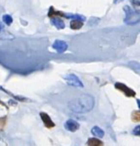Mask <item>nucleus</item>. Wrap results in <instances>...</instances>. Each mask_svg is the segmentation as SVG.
Returning <instances> with one entry per match:
<instances>
[{
	"mask_svg": "<svg viewBox=\"0 0 140 146\" xmlns=\"http://www.w3.org/2000/svg\"><path fill=\"white\" fill-rule=\"evenodd\" d=\"M94 106V98L90 94H83L69 102L68 108L72 111L77 113H86L89 112Z\"/></svg>",
	"mask_w": 140,
	"mask_h": 146,
	"instance_id": "obj_1",
	"label": "nucleus"
},
{
	"mask_svg": "<svg viewBox=\"0 0 140 146\" xmlns=\"http://www.w3.org/2000/svg\"><path fill=\"white\" fill-rule=\"evenodd\" d=\"M123 10L125 11V23L126 24H137L139 22V11L138 10H133L128 5H125L123 7Z\"/></svg>",
	"mask_w": 140,
	"mask_h": 146,
	"instance_id": "obj_2",
	"label": "nucleus"
},
{
	"mask_svg": "<svg viewBox=\"0 0 140 146\" xmlns=\"http://www.w3.org/2000/svg\"><path fill=\"white\" fill-rule=\"evenodd\" d=\"M64 80L66 81V83L71 87L75 88H83V84L79 80V78L77 76L73 75V74H69V75L64 76Z\"/></svg>",
	"mask_w": 140,
	"mask_h": 146,
	"instance_id": "obj_3",
	"label": "nucleus"
},
{
	"mask_svg": "<svg viewBox=\"0 0 140 146\" xmlns=\"http://www.w3.org/2000/svg\"><path fill=\"white\" fill-rule=\"evenodd\" d=\"M114 86H115V88H117L118 90L122 92L123 94H124L126 96H128V98H134V96H136V92H135L133 90H131L130 88L127 87L126 85H124V84L116 83Z\"/></svg>",
	"mask_w": 140,
	"mask_h": 146,
	"instance_id": "obj_4",
	"label": "nucleus"
},
{
	"mask_svg": "<svg viewBox=\"0 0 140 146\" xmlns=\"http://www.w3.org/2000/svg\"><path fill=\"white\" fill-rule=\"evenodd\" d=\"M52 48L54 49L58 54H62V53H64L65 51L67 50L68 45H67L66 42H64V41H62V40H55L52 45Z\"/></svg>",
	"mask_w": 140,
	"mask_h": 146,
	"instance_id": "obj_5",
	"label": "nucleus"
},
{
	"mask_svg": "<svg viewBox=\"0 0 140 146\" xmlns=\"http://www.w3.org/2000/svg\"><path fill=\"white\" fill-rule=\"evenodd\" d=\"M79 126H80L79 123L76 120H74V119H68V120H66L64 123V128L66 129V130L70 131V132H75V131H77L78 129H79Z\"/></svg>",
	"mask_w": 140,
	"mask_h": 146,
	"instance_id": "obj_6",
	"label": "nucleus"
},
{
	"mask_svg": "<svg viewBox=\"0 0 140 146\" xmlns=\"http://www.w3.org/2000/svg\"><path fill=\"white\" fill-rule=\"evenodd\" d=\"M40 117H41V119H42L43 123H44V125H45L46 128H52V127L55 126V123L53 122L52 119L50 118V116H49L46 112L41 111L40 112Z\"/></svg>",
	"mask_w": 140,
	"mask_h": 146,
	"instance_id": "obj_7",
	"label": "nucleus"
},
{
	"mask_svg": "<svg viewBox=\"0 0 140 146\" xmlns=\"http://www.w3.org/2000/svg\"><path fill=\"white\" fill-rule=\"evenodd\" d=\"M51 24L58 30H62L65 28L64 21L60 17H51Z\"/></svg>",
	"mask_w": 140,
	"mask_h": 146,
	"instance_id": "obj_8",
	"label": "nucleus"
},
{
	"mask_svg": "<svg viewBox=\"0 0 140 146\" xmlns=\"http://www.w3.org/2000/svg\"><path fill=\"white\" fill-rule=\"evenodd\" d=\"M83 27V22L77 19H72L70 22V28L72 30H79Z\"/></svg>",
	"mask_w": 140,
	"mask_h": 146,
	"instance_id": "obj_9",
	"label": "nucleus"
},
{
	"mask_svg": "<svg viewBox=\"0 0 140 146\" xmlns=\"http://www.w3.org/2000/svg\"><path fill=\"white\" fill-rule=\"evenodd\" d=\"M91 133L95 137H99V138H101V137L104 136V131H103V129H101L99 126H93V127H92Z\"/></svg>",
	"mask_w": 140,
	"mask_h": 146,
	"instance_id": "obj_10",
	"label": "nucleus"
},
{
	"mask_svg": "<svg viewBox=\"0 0 140 146\" xmlns=\"http://www.w3.org/2000/svg\"><path fill=\"white\" fill-rule=\"evenodd\" d=\"M104 143L99 138H89L87 140V146H103Z\"/></svg>",
	"mask_w": 140,
	"mask_h": 146,
	"instance_id": "obj_11",
	"label": "nucleus"
},
{
	"mask_svg": "<svg viewBox=\"0 0 140 146\" xmlns=\"http://www.w3.org/2000/svg\"><path fill=\"white\" fill-rule=\"evenodd\" d=\"M2 21H3L7 26H10L12 24V22H13V18L11 17V15L5 14V15L2 16Z\"/></svg>",
	"mask_w": 140,
	"mask_h": 146,
	"instance_id": "obj_12",
	"label": "nucleus"
},
{
	"mask_svg": "<svg viewBox=\"0 0 140 146\" xmlns=\"http://www.w3.org/2000/svg\"><path fill=\"white\" fill-rule=\"evenodd\" d=\"M0 90H3V92H5L6 94H10V96H13V98H15L16 100H20V102H24V100H26V98H24L23 96H15V94H11V92H8V90H6L5 88H0Z\"/></svg>",
	"mask_w": 140,
	"mask_h": 146,
	"instance_id": "obj_13",
	"label": "nucleus"
},
{
	"mask_svg": "<svg viewBox=\"0 0 140 146\" xmlns=\"http://www.w3.org/2000/svg\"><path fill=\"white\" fill-rule=\"evenodd\" d=\"M131 119L135 122H138L140 120V112L139 110H134V111L131 113Z\"/></svg>",
	"mask_w": 140,
	"mask_h": 146,
	"instance_id": "obj_14",
	"label": "nucleus"
},
{
	"mask_svg": "<svg viewBox=\"0 0 140 146\" xmlns=\"http://www.w3.org/2000/svg\"><path fill=\"white\" fill-rule=\"evenodd\" d=\"M100 21L99 18H95V17H92L90 18L89 20V23H88V25L89 26H93V25H96V24H98V22Z\"/></svg>",
	"mask_w": 140,
	"mask_h": 146,
	"instance_id": "obj_15",
	"label": "nucleus"
},
{
	"mask_svg": "<svg viewBox=\"0 0 140 146\" xmlns=\"http://www.w3.org/2000/svg\"><path fill=\"white\" fill-rule=\"evenodd\" d=\"M129 66H130V67H132V68H134L136 73H138V72H139V65H138V63H137V62H131V63L129 64Z\"/></svg>",
	"mask_w": 140,
	"mask_h": 146,
	"instance_id": "obj_16",
	"label": "nucleus"
},
{
	"mask_svg": "<svg viewBox=\"0 0 140 146\" xmlns=\"http://www.w3.org/2000/svg\"><path fill=\"white\" fill-rule=\"evenodd\" d=\"M6 122V117H0V130H3L4 128V125H5Z\"/></svg>",
	"mask_w": 140,
	"mask_h": 146,
	"instance_id": "obj_17",
	"label": "nucleus"
},
{
	"mask_svg": "<svg viewBox=\"0 0 140 146\" xmlns=\"http://www.w3.org/2000/svg\"><path fill=\"white\" fill-rule=\"evenodd\" d=\"M132 133L134 135H136V136H139V134H140V125H137V126L133 129Z\"/></svg>",
	"mask_w": 140,
	"mask_h": 146,
	"instance_id": "obj_18",
	"label": "nucleus"
},
{
	"mask_svg": "<svg viewBox=\"0 0 140 146\" xmlns=\"http://www.w3.org/2000/svg\"><path fill=\"white\" fill-rule=\"evenodd\" d=\"M132 3L133 4H134V6H135V7H138V6H139V0H132Z\"/></svg>",
	"mask_w": 140,
	"mask_h": 146,
	"instance_id": "obj_19",
	"label": "nucleus"
},
{
	"mask_svg": "<svg viewBox=\"0 0 140 146\" xmlns=\"http://www.w3.org/2000/svg\"><path fill=\"white\" fill-rule=\"evenodd\" d=\"M121 1H123V0H114V1H113V3L117 4V3H120Z\"/></svg>",
	"mask_w": 140,
	"mask_h": 146,
	"instance_id": "obj_20",
	"label": "nucleus"
},
{
	"mask_svg": "<svg viewBox=\"0 0 140 146\" xmlns=\"http://www.w3.org/2000/svg\"><path fill=\"white\" fill-rule=\"evenodd\" d=\"M137 104H138V106L140 108V100H137Z\"/></svg>",
	"mask_w": 140,
	"mask_h": 146,
	"instance_id": "obj_21",
	"label": "nucleus"
},
{
	"mask_svg": "<svg viewBox=\"0 0 140 146\" xmlns=\"http://www.w3.org/2000/svg\"><path fill=\"white\" fill-rule=\"evenodd\" d=\"M2 28H3V26H2L1 24H0V32H1V31H2Z\"/></svg>",
	"mask_w": 140,
	"mask_h": 146,
	"instance_id": "obj_22",
	"label": "nucleus"
}]
</instances>
